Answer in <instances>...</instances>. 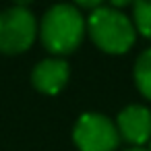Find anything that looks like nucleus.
Returning <instances> with one entry per match:
<instances>
[{"instance_id": "6", "label": "nucleus", "mask_w": 151, "mask_h": 151, "mask_svg": "<svg viewBox=\"0 0 151 151\" xmlns=\"http://www.w3.org/2000/svg\"><path fill=\"white\" fill-rule=\"evenodd\" d=\"M70 79V66L60 56H50L40 60L31 68V85L44 95H58Z\"/></svg>"}, {"instance_id": "10", "label": "nucleus", "mask_w": 151, "mask_h": 151, "mask_svg": "<svg viewBox=\"0 0 151 151\" xmlns=\"http://www.w3.org/2000/svg\"><path fill=\"white\" fill-rule=\"evenodd\" d=\"M108 2L112 4V9L120 11V9H126V6H132L134 0H108Z\"/></svg>"}, {"instance_id": "3", "label": "nucleus", "mask_w": 151, "mask_h": 151, "mask_svg": "<svg viewBox=\"0 0 151 151\" xmlns=\"http://www.w3.org/2000/svg\"><path fill=\"white\" fill-rule=\"evenodd\" d=\"M40 35V23L29 9L9 6L0 11V52L17 56L27 52Z\"/></svg>"}, {"instance_id": "1", "label": "nucleus", "mask_w": 151, "mask_h": 151, "mask_svg": "<svg viewBox=\"0 0 151 151\" xmlns=\"http://www.w3.org/2000/svg\"><path fill=\"white\" fill-rule=\"evenodd\" d=\"M87 33V21L83 13L68 2L50 6L40 21V40L44 48L54 56L73 54Z\"/></svg>"}, {"instance_id": "11", "label": "nucleus", "mask_w": 151, "mask_h": 151, "mask_svg": "<svg viewBox=\"0 0 151 151\" xmlns=\"http://www.w3.org/2000/svg\"><path fill=\"white\" fill-rule=\"evenodd\" d=\"M33 2V0H13L15 6H23V9H29V4Z\"/></svg>"}, {"instance_id": "12", "label": "nucleus", "mask_w": 151, "mask_h": 151, "mask_svg": "<svg viewBox=\"0 0 151 151\" xmlns=\"http://www.w3.org/2000/svg\"><path fill=\"white\" fill-rule=\"evenodd\" d=\"M124 151H149V149H145V147H130V149H124Z\"/></svg>"}, {"instance_id": "9", "label": "nucleus", "mask_w": 151, "mask_h": 151, "mask_svg": "<svg viewBox=\"0 0 151 151\" xmlns=\"http://www.w3.org/2000/svg\"><path fill=\"white\" fill-rule=\"evenodd\" d=\"M77 9H87V11H95L99 6H104V0H75Z\"/></svg>"}, {"instance_id": "8", "label": "nucleus", "mask_w": 151, "mask_h": 151, "mask_svg": "<svg viewBox=\"0 0 151 151\" xmlns=\"http://www.w3.org/2000/svg\"><path fill=\"white\" fill-rule=\"evenodd\" d=\"M132 23L137 33L151 40V0H134L132 2Z\"/></svg>"}, {"instance_id": "5", "label": "nucleus", "mask_w": 151, "mask_h": 151, "mask_svg": "<svg viewBox=\"0 0 151 151\" xmlns=\"http://www.w3.org/2000/svg\"><path fill=\"white\" fill-rule=\"evenodd\" d=\"M116 128L120 139L132 147H143L151 141V110L141 104H128L118 112Z\"/></svg>"}, {"instance_id": "2", "label": "nucleus", "mask_w": 151, "mask_h": 151, "mask_svg": "<svg viewBox=\"0 0 151 151\" xmlns=\"http://www.w3.org/2000/svg\"><path fill=\"white\" fill-rule=\"evenodd\" d=\"M87 33L97 50L106 54H126L137 40V29L130 17L112 6H99L87 17Z\"/></svg>"}, {"instance_id": "4", "label": "nucleus", "mask_w": 151, "mask_h": 151, "mask_svg": "<svg viewBox=\"0 0 151 151\" xmlns=\"http://www.w3.org/2000/svg\"><path fill=\"white\" fill-rule=\"evenodd\" d=\"M73 143L79 151H114L120 143L116 122L97 112H85L73 126Z\"/></svg>"}, {"instance_id": "7", "label": "nucleus", "mask_w": 151, "mask_h": 151, "mask_svg": "<svg viewBox=\"0 0 151 151\" xmlns=\"http://www.w3.org/2000/svg\"><path fill=\"white\" fill-rule=\"evenodd\" d=\"M132 79H134L139 93L151 101V48L139 54L134 68H132Z\"/></svg>"}]
</instances>
